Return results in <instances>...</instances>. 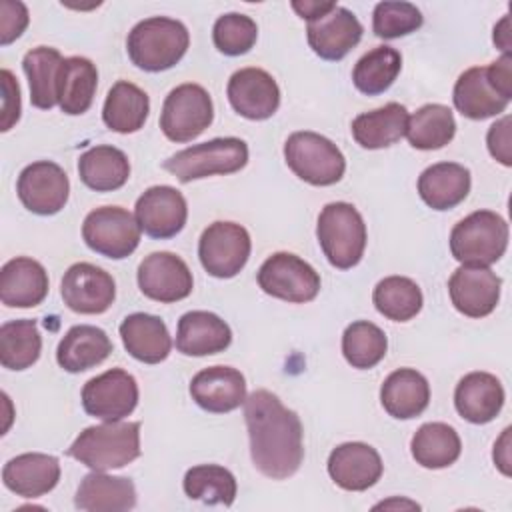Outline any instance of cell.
Returning <instances> with one entry per match:
<instances>
[{
    "label": "cell",
    "mask_w": 512,
    "mask_h": 512,
    "mask_svg": "<svg viewBox=\"0 0 512 512\" xmlns=\"http://www.w3.org/2000/svg\"><path fill=\"white\" fill-rule=\"evenodd\" d=\"M250 250V234L236 222H212L198 240L200 264L214 278L236 276L246 266Z\"/></svg>",
    "instance_id": "11"
},
{
    "label": "cell",
    "mask_w": 512,
    "mask_h": 512,
    "mask_svg": "<svg viewBox=\"0 0 512 512\" xmlns=\"http://www.w3.org/2000/svg\"><path fill=\"white\" fill-rule=\"evenodd\" d=\"M258 286L272 298L304 304L318 296L320 274L292 252H276L258 270Z\"/></svg>",
    "instance_id": "10"
},
{
    "label": "cell",
    "mask_w": 512,
    "mask_h": 512,
    "mask_svg": "<svg viewBox=\"0 0 512 512\" xmlns=\"http://www.w3.org/2000/svg\"><path fill=\"white\" fill-rule=\"evenodd\" d=\"M232 342L230 326L206 310H192L180 316L176 328V350L184 356H210L224 352Z\"/></svg>",
    "instance_id": "24"
},
{
    "label": "cell",
    "mask_w": 512,
    "mask_h": 512,
    "mask_svg": "<svg viewBox=\"0 0 512 512\" xmlns=\"http://www.w3.org/2000/svg\"><path fill=\"white\" fill-rule=\"evenodd\" d=\"M388 350L386 334L380 326L368 320H358L346 326L342 334V354L352 368H374Z\"/></svg>",
    "instance_id": "43"
},
{
    "label": "cell",
    "mask_w": 512,
    "mask_h": 512,
    "mask_svg": "<svg viewBox=\"0 0 512 512\" xmlns=\"http://www.w3.org/2000/svg\"><path fill=\"white\" fill-rule=\"evenodd\" d=\"M422 12L410 2L384 0L374 6L372 30L378 38L394 40L416 32L422 26Z\"/></svg>",
    "instance_id": "44"
},
{
    "label": "cell",
    "mask_w": 512,
    "mask_h": 512,
    "mask_svg": "<svg viewBox=\"0 0 512 512\" xmlns=\"http://www.w3.org/2000/svg\"><path fill=\"white\" fill-rule=\"evenodd\" d=\"M2 80V120H0V130L8 132L20 118V86L10 70L0 72Z\"/></svg>",
    "instance_id": "47"
},
{
    "label": "cell",
    "mask_w": 512,
    "mask_h": 512,
    "mask_svg": "<svg viewBox=\"0 0 512 512\" xmlns=\"http://www.w3.org/2000/svg\"><path fill=\"white\" fill-rule=\"evenodd\" d=\"M510 116H502L498 122H494L486 134V144L492 154L500 164L512 166V136H510Z\"/></svg>",
    "instance_id": "48"
},
{
    "label": "cell",
    "mask_w": 512,
    "mask_h": 512,
    "mask_svg": "<svg viewBox=\"0 0 512 512\" xmlns=\"http://www.w3.org/2000/svg\"><path fill=\"white\" fill-rule=\"evenodd\" d=\"M502 280L488 266L462 264L448 280L454 308L468 318H484L498 306Z\"/></svg>",
    "instance_id": "16"
},
{
    "label": "cell",
    "mask_w": 512,
    "mask_h": 512,
    "mask_svg": "<svg viewBox=\"0 0 512 512\" xmlns=\"http://www.w3.org/2000/svg\"><path fill=\"white\" fill-rule=\"evenodd\" d=\"M48 294V272L32 258L18 256L0 270V300L8 308H34Z\"/></svg>",
    "instance_id": "23"
},
{
    "label": "cell",
    "mask_w": 512,
    "mask_h": 512,
    "mask_svg": "<svg viewBox=\"0 0 512 512\" xmlns=\"http://www.w3.org/2000/svg\"><path fill=\"white\" fill-rule=\"evenodd\" d=\"M214 118L210 94L200 84H180L166 96L160 112V128L172 142L198 138Z\"/></svg>",
    "instance_id": "9"
},
{
    "label": "cell",
    "mask_w": 512,
    "mask_h": 512,
    "mask_svg": "<svg viewBox=\"0 0 512 512\" xmlns=\"http://www.w3.org/2000/svg\"><path fill=\"white\" fill-rule=\"evenodd\" d=\"M392 506H406V508H420L416 502H410V500H386V502H380V504H376L374 508H392Z\"/></svg>",
    "instance_id": "53"
},
{
    "label": "cell",
    "mask_w": 512,
    "mask_h": 512,
    "mask_svg": "<svg viewBox=\"0 0 512 512\" xmlns=\"http://www.w3.org/2000/svg\"><path fill=\"white\" fill-rule=\"evenodd\" d=\"M336 4L334 2H314V0H304V2H292V8L298 12L300 18L316 20L320 16H324L326 12H330Z\"/></svg>",
    "instance_id": "50"
},
{
    "label": "cell",
    "mask_w": 512,
    "mask_h": 512,
    "mask_svg": "<svg viewBox=\"0 0 512 512\" xmlns=\"http://www.w3.org/2000/svg\"><path fill=\"white\" fill-rule=\"evenodd\" d=\"M190 34L180 20L152 16L138 22L126 40L134 66L146 72H162L176 66L186 54Z\"/></svg>",
    "instance_id": "3"
},
{
    "label": "cell",
    "mask_w": 512,
    "mask_h": 512,
    "mask_svg": "<svg viewBox=\"0 0 512 512\" xmlns=\"http://www.w3.org/2000/svg\"><path fill=\"white\" fill-rule=\"evenodd\" d=\"M230 106L248 120H266L280 106V88L262 68L236 70L228 80Z\"/></svg>",
    "instance_id": "18"
},
{
    "label": "cell",
    "mask_w": 512,
    "mask_h": 512,
    "mask_svg": "<svg viewBox=\"0 0 512 512\" xmlns=\"http://www.w3.org/2000/svg\"><path fill=\"white\" fill-rule=\"evenodd\" d=\"M150 112L148 94L132 82L118 80L106 94L102 120L104 124L120 134L138 132Z\"/></svg>",
    "instance_id": "35"
},
{
    "label": "cell",
    "mask_w": 512,
    "mask_h": 512,
    "mask_svg": "<svg viewBox=\"0 0 512 512\" xmlns=\"http://www.w3.org/2000/svg\"><path fill=\"white\" fill-rule=\"evenodd\" d=\"M28 10L18 0H2L0 2V44L8 46L16 38L22 36V32L28 26Z\"/></svg>",
    "instance_id": "46"
},
{
    "label": "cell",
    "mask_w": 512,
    "mask_h": 512,
    "mask_svg": "<svg viewBox=\"0 0 512 512\" xmlns=\"http://www.w3.org/2000/svg\"><path fill=\"white\" fill-rule=\"evenodd\" d=\"M140 292L156 302L172 304L190 296L194 288L188 264L172 252H152L138 266Z\"/></svg>",
    "instance_id": "15"
},
{
    "label": "cell",
    "mask_w": 512,
    "mask_h": 512,
    "mask_svg": "<svg viewBox=\"0 0 512 512\" xmlns=\"http://www.w3.org/2000/svg\"><path fill=\"white\" fill-rule=\"evenodd\" d=\"M42 338L36 320H10L0 326V364L8 370H26L40 358Z\"/></svg>",
    "instance_id": "39"
},
{
    "label": "cell",
    "mask_w": 512,
    "mask_h": 512,
    "mask_svg": "<svg viewBox=\"0 0 512 512\" xmlns=\"http://www.w3.org/2000/svg\"><path fill=\"white\" fill-rule=\"evenodd\" d=\"M248 162V146L244 140L212 138L202 144L184 148L164 160L162 168L176 176L180 182H192L214 174H234Z\"/></svg>",
    "instance_id": "6"
},
{
    "label": "cell",
    "mask_w": 512,
    "mask_h": 512,
    "mask_svg": "<svg viewBox=\"0 0 512 512\" xmlns=\"http://www.w3.org/2000/svg\"><path fill=\"white\" fill-rule=\"evenodd\" d=\"M74 506L86 512H124L136 506V488L130 478L98 470L86 474L76 490Z\"/></svg>",
    "instance_id": "27"
},
{
    "label": "cell",
    "mask_w": 512,
    "mask_h": 512,
    "mask_svg": "<svg viewBox=\"0 0 512 512\" xmlns=\"http://www.w3.org/2000/svg\"><path fill=\"white\" fill-rule=\"evenodd\" d=\"M134 216L150 238L166 240L176 236L188 218V206L180 190L174 186H152L136 200Z\"/></svg>",
    "instance_id": "17"
},
{
    "label": "cell",
    "mask_w": 512,
    "mask_h": 512,
    "mask_svg": "<svg viewBox=\"0 0 512 512\" xmlns=\"http://www.w3.org/2000/svg\"><path fill=\"white\" fill-rule=\"evenodd\" d=\"M412 458L416 464L438 470L454 464L462 452L458 432L444 422L422 424L410 442Z\"/></svg>",
    "instance_id": "36"
},
{
    "label": "cell",
    "mask_w": 512,
    "mask_h": 512,
    "mask_svg": "<svg viewBox=\"0 0 512 512\" xmlns=\"http://www.w3.org/2000/svg\"><path fill=\"white\" fill-rule=\"evenodd\" d=\"M316 236L326 260L338 270L356 266L364 256L366 224L362 214L348 202H330L322 208Z\"/></svg>",
    "instance_id": "4"
},
{
    "label": "cell",
    "mask_w": 512,
    "mask_h": 512,
    "mask_svg": "<svg viewBox=\"0 0 512 512\" xmlns=\"http://www.w3.org/2000/svg\"><path fill=\"white\" fill-rule=\"evenodd\" d=\"M140 224L134 214L120 206H102L84 218L82 238L100 256L122 260L140 244Z\"/></svg>",
    "instance_id": "8"
},
{
    "label": "cell",
    "mask_w": 512,
    "mask_h": 512,
    "mask_svg": "<svg viewBox=\"0 0 512 512\" xmlns=\"http://www.w3.org/2000/svg\"><path fill=\"white\" fill-rule=\"evenodd\" d=\"M376 310L394 322H406L414 318L422 308L420 286L406 276H386L372 292Z\"/></svg>",
    "instance_id": "41"
},
{
    "label": "cell",
    "mask_w": 512,
    "mask_h": 512,
    "mask_svg": "<svg viewBox=\"0 0 512 512\" xmlns=\"http://www.w3.org/2000/svg\"><path fill=\"white\" fill-rule=\"evenodd\" d=\"M138 404V384L122 368L106 370L90 378L82 388V406L86 414L104 422L124 420Z\"/></svg>",
    "instance_id": "12"
},
{
    "label": "cell",
    "mask_w": 512,
    "mask_h": 512,
    "mask_svg": "<svg viewBox=\"0 0 512 512\" xmlns=\"http://www.w3.org/2000/svg\"><path fill=\"white\" fill-rule=\"evenodd\" d=\"M408 126V110L398 102H388L372 112L358 114L352 120L354 140L368 150H380L396 144Z\"/></svg>",
    "instance_id": "34"
},
{
    "label": "cell",
    "mask_w": 512,
    "mask_h": 512,
    "mask_svg": "<svg viewBox=\"0 0 512 512\" xmlns=\"http://www.w3.org/2000/svg\"><path fill=\"white\" fill-rule=\"evenodd\" d=\"M494 44H496L504 54H510V48H512V34H510V16H508V14L494 26Z\"/></svg>",
    "instance_id": "52"
},
{
    "label": "cell",
    "mask_w": 512,
    "mask_h": 512,
    "mask_svg": "<svg viewBox=\"0 0 512 512\" xmlns=\"http://www.w3.org/2000/svg\"><path fill=\"white\" fill-rule=\"evenodd\" d=\"M184 492L192 500L204 504H224L230 506L236 498V478L234 474L218 464H198L192 466L184 476Z\"/></svg>",
    "instance_id": "42"
},
{
    "label": "cell",
    "mask_w": 512,
    "mask_h": 512,
    "mask_svg": "<svg viewBox=\"0 0 512 512\" xmlns=\"http://www.w3.org/2000/svg\"><path fill=\"white\" fill-rule=\"evenodd\" d=\"M60 462L56 456L26 452L8 460L2 468L4 486L22 498H38L56 488Z\"/></svg>",
    "instance_id": "22"
},
{
    "label": "cell",
    "mask_w": 512,
    "mask_h": 512,
    "mask_svg": "<svg viewBox=\"0 0 512 512\" xmlns=\"http://www.w3.org/2000/svg\"><path fill=\"white\" fill-rule=\"evenodd\" d=\"M494 462L502 474L510 476V428H504L502 436L494 444Z\"/></svg>",
    "instance_id": "51"
},
{
    "label": "cell",
    "mask_w": 512,
    "mask_h": 512,
    "mask_svg": "<svg viewBox=\"0 0 512 512\" xmlns=\"http://www.w3.org/2000/svg\"><path fill=\"white\" fill-rule=\"evenodd\" d=\"M120 338L126 352L144 364H158L172 350V338L164 320L146 312L128 314L120 324Z\"/></svg>",
    "instance_id": "26"
},
{
    "label": "cell",
    "mask_w": 512,
    "mask_h": 512,
    "mask_svg": "<svg viewBox=\"0 0 512 512\" xmlns=\"http://www.w3.org/2000/svg\"><path fill=\"white\" fill-rule=\"evenodd\" d=\"M508 224L492 210H476L462 218L450 232V252L460 264L490 266L508 248Z\"/></svg>",
    "instance_id": "5"
},
{
    "label": "cell",
    "mask_w": 512,
    "mask_h": 512,
    "mask_svg": "<svg viewBox=\"0 0 512 512\" xmlns=\"http://www.w3.org/2000/svg\"><path fill=\"white\" fill-rule=\"evenodd\" d=\"M288 168L312 186H332L346 170V158L340 148L322 134L294 132L284 144Z\"/></svg>",
    "instance_id": "7"
},
{
    "label": "cell",
    "mask_w": 512,
    "mask_h": 512,
    "mask_svg": "<svg viewBox=\"0 0 512 512\" xmlns=\"http://www.w3.org/2000/svg\"><path fill=\"white\" fill-rule=\"evenodd\" d=\"M112 352L108 334L90 324L72 326L56 348V360L66 372H84L102 364Z\"/></svg>",
    "instance_id": "28"
},
{
    "label": "cell",
    "mask_w": 512,
    "mask_h": 512,
    "mask_svg": "<svg viewBox=\"0 0 512 512\" xmlns=\"http://www.w3.org/2000/svg\"><path fill=\"white\" fill-rule=\"evenodd\" d=\"M190 396L206 412H232L246 400V380L232 366H208L192 378Z\"/></svg>",
    "instance_id": "21"
},
{
    "label": "cell",
    "mask_w": 512,
    "mask_h": 512,
    "mask_svg": "<svg viewBox=\"0 0 512 512\" xmlns=\"http://www.w3.org/2000/svg\"><path fill=\"white\" fill-rule=\"evenodd\" d=\"M470 170L456 162L428 166L418 178V194L432 210H450L470 192Z\"/></svg>",
    "instance_id": "30"
},
{
    "label": "cell",
    "mask_w": 512,
    "mask_h": 512,
    "mask_svg": "<svg viewBox=\"0 0 512 512\" xmlns=\"http://www.w3.org/2000/svg\"><path fill=\"white\" fill-rule=\"evenodd\" d=\"M244 418L254 466L272 480L296 474L304 458V432L298 414L270 390H254L244 400Z\"/></svg>",
    "instance_id": "1"
},
{
    "label": "cell",
    "mask_w": 512,
    "mask_h": 512,
    "mask_svg": "<svg viewBox=\"0 0 512 512\" xmlns=\"http://www.w3.org/2000/svg\"><path fill=\"white\" fill-rule=\"evenodd\" d=\"M456 134V120L444 104H424L408 116L406 138L418 150L444 148Z\"/></svg>",
    "instance_id": "38"
},
{
    "label": "cell",
    "mask_w": 512,
    "mask_h": 512,
    "mask_svg": "<svg viewBox=\"0 0 512 512\" xmlns=\"http://www.w3.org/2000/svg\"><path fill=\"white\" fill-rule=\"evenodd\" d=\"M454 406L464 420L486 424L500 414L504 406V388L490 372H470L456 384Z\"/></svg>",
    "instance_id": "25"
},
{
    "label": "cell",
    "mask_w": 512,
    "mask_h": 512,
    "mask_svg": "<svg viewBox=\"0 0 512 512\" xmlns=\"http://www.w3.org/2000/svg\"><path fill=\"white\" fill-rule=\"evenodd\" d=\"M384 464L376 448L364 442H344L328 456V474L344 490L362 492L382 476Z\"/></svg>",
    "instance_id": "20"
},
{
    "label": "cell",
    "mask_w": 512,
    "mask_h": 512,
    "mask_svg": "<svg viewBox=\"0 0 512 512\" xmlns=\"http://www.w3.org/2000/svg\"><path fill=\"white\" fill-rule=\"evenodd\" d=\"M98 86V70L92 60L82 56H70L62 60L58 72V106L64 114H84L94 100Z\"/></svg>",
    "instance_id": "32"
},
{
    "label": "cell",
    "mask_w": 512,
    "mask_h": 512,
    "mask_svg": "<svg viewBox=\"0 0 512 512\" xmlns=\"http://www.w3.org/2000/svg\"><path fill=\"white\" fill-rule=\"evenodd\" d=\"M360 20L342 6H334L324 16L310 20L306 28L308 44L322 60H342L362 38Z\"/></svg>",
    "instance_id": "19"
},
{
    "label": "cell",
    "mask_w": 512,
    "mask_h": 512,
    "mask_svg": "<svg viewBox=\"0 0 512 512\" xmlns=\"http://www.w3.org/2000/svg\"><path fill=\"white\" fill-rule=\"evenodd\" d=\"M486 76L494 90L506 98L512 100V54H502L496 62L486 66Z\"/></svg>",
    "instance_id": "49"
},
{
    "label": "cell",
    "mask_w": 512,
    "mask_h": 512,
    "mask_svg": "<svg viewBox=\"0 0 512 512\" xmlns=\"http://www.w3.org/2000/svg\"><path fill=\"white\" fill-rule=\"evenodd\" d=\"M62 54L50 46H36L26 52L22 68L30 86V102L40 110H50L58 104V72L62 66Z\"/></svg>",
    "instance_id": "37"
},
{
    "label": "cell",
    "mask_w": 512,
    "mask_h": 512,
    "mask_svg": "<svg viewBox=\"0 0 512 512\" xmlns=\"http://www.w3.org/2000/svg\"><path fill=\"white\" fill-rule=\"evenodd\" d=\"M16 194L26 210L38 216H52L60 212L70 194L66 172L50 160L28 164L16 182Z\"/></svg>",
    "instance_id": "13"
},
{
    "label": "cell",
    "mask_w": 512,
    "mask_h": 512,
    "mask_svg": "<svg viewBox=\"0 0 512 512\" xmlns=\"http://www.w3.org/2000/svg\"><path fill=\"white\" fill-rule=\"evenodd\" d=\"M78 174L88 188L96 192H112L128 182L130 162L120 148L100 144L80 154Z\"/></svg>",
    "instance_id": "33"
},
{
    "label": "cell",
    "mask_w": 512,
    "mask_h": 512,
    "mask_svg": "<svg viewBox=\"0 0 512 512\" xmlns=\"http://www.w3.org/2000/svg\"><path fill=\"white\" fill-rule=\"evenodd\" d=\"M402 68V56L392 46H376L366 52L352 70L354 86L366 94L376 96L386 92L398 78Z\"/></svg>",
    "instance_id": "40"
},
{
    "label": "cell",
    "mask_w": 512,
    "mask_h": 512,
    "mask_svg": "<svg viewBox=\"0 0 512 512\" xmlns=\"http://www.w3.org/2000/svg\"><path fill=\"white\" fill-rule=\"evenodd\" d=\"M456 110L470 120H486L498 116L510 104L502 98L486 76V66H474L462 72L452 94Z\"/></svg>",
    "instance_id": "31"
},
{
    "label": "cell",
    "mask_w": 512,
    "mask_h": 512,
    "mask_svg": "<svg viewBox=\"0 0 512 512\" xmlns=\"http://www.w3.org/2000/svg\"><path fill=\"white\" fill-rule=\"evenodd\" d=\"M60 294L76 314H102L116 298V284L106 270L90 262H76L64 272Z\"/></svg>",
    "instance_id": "14"
},
{
    "label": "cell",
    "mask_w": 512,
    "mask_h": 512,
    "mask_svg": "<svg viewBox=\"0 0 512 512\" xmlns=\"http://www.w3.org/2000/svg\"><path fill=\"white\" fill-rule=\"evenodd\" d=\"M66 454L98 472L124 468L140 456V424L116 420L88 426Z\"/></svg>",
    "instance_id": "2"
},
{
    "label": "cell",
    "mask_w": 512,
    "mask_h": 512,
    "mask_svg": "<svg viewBox=\"0 0 512 512\" xmlns=\"http://www.w3.org/2000/svg\"><path fill=\"white\" fill-rule=\"evenodd\" d=\"M380 402L392 418H416L430 402V384L418 370L398 368L384 380L380 388Z\"/></svg>",
    "instance_id": "29"
},
{
    "label": "cell",
    "mask_w": 512,
    "mask_h": 512,
    "mask_svg": "<svg viewBox=\"0 0 512 512\" xmlns=\"http://www.w3.org/2000/svg\"><path fill=\"white\" fill-rule=\"evenodd\" d=\"M256 38H258L256 22L250 16L238 14V12H228L220 16L212 28L214 46L226 56L246 54L256 44Z\"/></svg>",
    "instance_id": "45"
}]
</instances>
